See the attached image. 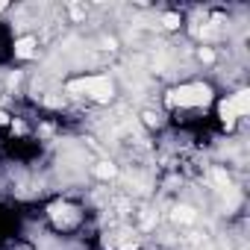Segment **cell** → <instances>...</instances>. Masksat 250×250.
I'll return each mask as SVG.
<instances>
[{
	"label": "cell",
	"instance_id": "cell-1",
	"mask_svg": "<svg viewBox=\"0 0 250 250\" xmlns=\"http://www.w3.org/2000/svg\"><path fill=\"white\" fill-rule=\"evenodd\" d=\"M68 91L71 94H85L97 103H109L112 100V80L109 77H83V80H71L68 83Z\"/></svg>",
	"mask_w": 250,
	"mask_h": 250
},
{
	"label": "cell",
	"instance_id": "cell-2",
	"mask_svg": "<svg viewBox=\"0 0 250 250\" xmlns=\"http://www.w3.org/2000/svg\"><path fill=\"white\" fill-rule=\"evenodd\" d=\"M212 100V91L209 85H200V83H188V85H180L168 94V103L171 106H206Z\"/></svg>",
	"mask_w": 250,
	"mask_h": 250
},
{
	"label": "cell",
	"instance_id": "cell-3",
	"mask_svg": "<svg viewBox=\"0 0 250 250\" xmlns=\"http://www.w3.org/2000/svg\"><path fill=\"white\" fill-rule=\"evenodd\" d=\"M247 112H250V91H238V94H232V97H227L221 103V121L227 124V127L235 118L247 115Z\"/></svg>",
	"mask_w": 250,
	"mask_h": 250
},
{
	"label": "cell",
	"instance_id": "cell-4",
	"mask_svg": "<svg viewBox=\"0 0 250 250\" xmlns=\"http://www.w3.org/2000/svg\"><path fill=\"white\" fill-rule=\"evenodd\" d=\"M50 221H53L56 227L68 229V227H74V224L80 221V212H77L74 206H68V203H53V206H50Z\"/></svg>",
	"mask_w": 250,
	"mask_h": 250
},
{
	"label": "cell",
	"instance_id": "cell-5",
	"mask_svg": "<svg viewBox=\"0 0 250 250\" xmlns=\"http://www.w3.org/2000/svg\"><path fill=\"white\" fill-rule=\"evenodd\" d=\"M33 53H36V39L24 36V39H18V42H15V56H21V59H30Z\"/></svg>",
	"mask_w": 250,
	"mask_h": 250
},
{
	"label": "cell",
	"instance_id": "cell-6",
	"mask_svg": "<svg viewBox=\"0 0 250 250\" xmlns=\"http://www.w3.org/2000/svg\"><path fill=\"white\" fill-rule=\"evenodd\" d=\"M194 218H197V212H194L191 206H177V209H174V221H177V224H191Z\"/></svg>",
	"mask_w": 250,
	"mask_h": 250
},
{
	"label": "cell",
	"instance_id": "cell-7",
	"mask_svg": "<svg viewBox=\"0 0 250 250\" xmlns=\"http://www.w3.org/2000/svg\"><path fill=\"white\" fill-rule=\"evenodd\" d=\"M94 174H97V177H103V180H112V177H115V165H109V162H100V165L94 168Z\"/></svg>",
	"mask_w": 250,
	"mask_h": 250
},
{
	"label": "cell",
	"instance_id": "cell-8",
	"mask_svg": "<svg viewBox=\"0 0 250 250\" xmlns=\"http://www.w3.org/2000/svg\"><path fill=\"white\" fill-rule=\"evenodd\" d=\"M162 21H165V27H168V30H174V27H180V18H177V15H165Z\"/></svg>",
	"mask_w": 250,
	"mask_h": 250
},
{
	"label": "cell",
	"instance_id": "cell-9",
	"mask_svg": "<svg viewBox=\"0 0 250 250\" xmlns=\"http://www.w3.org/2000/svg\"><path fill=\"white\" fill-rule=\"evenodd\" d=\"M200 59H203V62H212V59H215V53H212V50H200Z\"/></svg>",
	"mask_w": 250,
	"mask_h": 250
},
{
	"label": "cell",
	"instance_id": "cell-10",
	"mask_svg": "<svg viewBox=\"0 0 250 250\" xmlns=\"http://www.w3.org/2000/svg\"><path fill=\"white\" fill-rule=\"evenodd\" d=\"M71 15H74V18H83V9H80V6L74 3V6H71Z\"/></svg>",
	"mask_w": 250,
	"mask_h": 250
},
{
	"label": "cell",
	"instance_id": "cell-11",
	"mask_svg": "<svg viewBox=\"0 0 250 250\" xmlns=\"http://www.w3.org/2000/svg\"><path fill=\"white\" fill-rule=\"evenodd\" d=\"M3 6H6V3H0V9H3Z\"/></svg>",
	"mask_w": 250,
	"mask_h": 250
}]
</instances>
